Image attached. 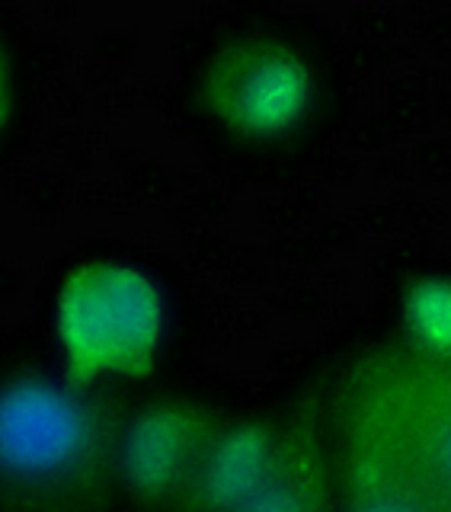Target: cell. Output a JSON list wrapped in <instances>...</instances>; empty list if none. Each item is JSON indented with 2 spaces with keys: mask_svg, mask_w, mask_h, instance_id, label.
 I'll return each instance as SVG.
<instances>
[{
  "mask_svg": "<svg viewBox=\"0 0 451 512\" xmlns=\"http://www.w3.org/2000/svg\"><path fill=\"white\" fill-rule=\"evenodd\" d=\"M128 400L39 362L0 372V512H125Z\"/></svg>",
  "mask_w": 451,
  "mask_h": 512,
  "instance_id": "1",
  "label": "cell"
},
{
  "mask_svg": "<svg viewBox=\"0 0 451 512\" xmlns=\"http://www.w3.org/2000/svg\"><path fill=\"white\" fill-rule=\"evenodd\" d=\"M205 128L247 154H279L324 122L333 87L324 61L295 32L237 26L205 45L189 74Z\"/></svg>",
  "mask_w": 451,
  "mask_h": 512,
  "instance_id": "2",
  "label": "cell"
},
{
  "mask_svg": "<svg viewBox=\"0 0 451 512\" xmlns=\"http://www.w3.org/2000/svg\"><path fill=\"white\" fill-rule=\"evenodd\" d=\"M451 512V349L420 340L372 343L330 384Z\"/></svg>",
  "mask_w": 451,
  "mask_h": 512,
  "instance_id": "3",
  "label": "cell"
},
{
  "mask_svg": "<svg viewBox=\"0 0 451 512\" xmlns=\"http://www.w3.org/2000/svg\"><path fill=\"white\" fill-rule=\"evenodd\" d=\"M228 407L196 391L128 400L119 448L122 509L176 512Z\"/></svg>",
  "mask_w": 451,
  "mask_h": 512,
  "instance_id": "4",
  "label": "cell"
},
{
  "mask_svg": "<svg viewBox=\"0 0 451 512\" xmlns=\"http://www.w3.org/2000/svg\"><path fill=\"white\" fill-rule=\"evenodd\" d=\"M58 330L71 372L135 375L151 365L160 336V301L151 282L122 266H90L64 285Z\"/></svg>",
  "mask_w": 451,
  "mask_h": 512,
  "instance_id": "5",
  "label": "cell"
},
{
  "mask_svg": "<svg viewBox=\"0 0 451 512\" xmlns=\"http://www.w3.org/2000/svg\"><path fill=\"white\" fill-rule=\"evenodd\" d=\"M231 512H336V468L324 388L279 413L276 445Z\"/></svg>",
  "mask_w": 451,
  "mask_h": 512,
  "instance_id": "6",
  "label": "cell"
},
{
  "mask_svg": "<svg viewBox=\"0 0 451 512\" xmlns=\"http://www.w3.org/2000/svg\"><path fill=\"white\" fill-rule=\"evenodd\" d=\"M324 397L336 468V512H445L362 416L333 400L327 388Z\"/></svg>",
  "mask_w": 451,
  "mask_h": 512,
  "instance_id": "7",
  "label": "cell"
},
{
  "mask_svg": "<svg viewBox=\"0 0 451 512\" xmlns=\"http://www.w3.org/2000/svg\"><path fill=\"white\" fill-rule=\"evenodd\" d=\"M7 112H10V64H7L4 42H0V128L7 122Z\"/></svg>",
  "mask_w": 451,
  "mask_h": 512,
  "instance_id": "8",
  "label": "cell"
}]
</instances>
